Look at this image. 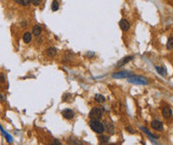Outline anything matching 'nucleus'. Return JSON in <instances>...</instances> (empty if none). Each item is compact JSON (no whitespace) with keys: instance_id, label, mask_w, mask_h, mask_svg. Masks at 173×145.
<instances>
[{"instance_id":"nucleus-10","label":"nucleus","mask_w":173,"mask_h":145,"mask_svg":"<svg viewBox=\"0 0 173 145\" xmlns=\"http://www.w3.org/2000/svg\"><path fill=\"white\" fill-rule=\"evenodd\" d=\"M23 41H24V43H26V44L30 43V42L32 41V34L30 33V32H25L24 35H23Z\"/></svg>"},{"instance_id":"nucleus-19","label":"nucleus","mask_w":173,"mask_h":145,"mask_svg":"<svg viewBox=\"0 0 173 145\" xmlns=\"http://www.w3.org/2000/svg\"><path fill=\"white\" fill-rule=\"evenodd\" d=\"M141 130H143V131H144L145 133H146V134H147V135H148V136H149V137H150V138H157V137H158V136H155V135L151 134L150 132H149V131L147 130V129L145 128V127H141Z\"/></svg>"},{"instance_id":"nucleus-13","label":"nucleus","mask_w":173,"mask_h":145,"mask_svg":"<svg viewBox=\"0 0 173 145\" xmlns=\"http://www.w3.org/2000/svg\"><path fill=\"white\" fill-rule=\"evenodd\" d=\"M133 59V57L132 56H129V57H125V58H123L121 61L119 62L118 64H117V66H123V65H125L126 63H129V61H131Z\"/></svg>"},{"instance_id":"nucleus-9","label":"nucleus","mask_w":173,"mask_h":145,"mask_svg":"<svg viewBox=\"0 0 173 145\" xmlns=\"http://www.w3.org/2000/svg\"><path fill=\"white\" fill-rule=\"evenodd\" d=\"M129 75V72H114L113 75H112V77L116 78H126L127 76Z\"/></svg>"},{"instance_id":"nucleus-26","label":"nucleus","mask_w":173,"mask_h":145,"mask_svg":"<svg viewBox=\"0 0 173 145\" xmlns=\"http://www.w3.org/2000/svg\"><path fill=\"white\" fill-rule=\"evenodd\" d=\"M3 100H4V98H3V96L0 95V101H3Z\"/></svg>"},{"instance_id":"nucleus-2","label":"nucleus","mask_w":173,"mask_h":145,"mask_svg":"<svg viewBox=\"0 0 173 145\" xmlns=\"http://www.w3.org/2000/svg\"><path fill=\"white\" fill-rule=\"evenodd\" d=\"M89 116L91 119H93V120H100L102 116V111H101V108H99V107H95V108H93L91 111H89Z\"/></svg>"},{"instance_id":"nucleus-17","label":"nucleus","mask_w":173,"mask_h":145,"mask_svg":"<svg viewBox=\"0 0 173 145\" xmlns=\"http://www.w3.org/2000/svg\"><path fill=\"white\" fill-rule=\"evenodd\" d=\"M15 1L23 6H27L30 2H33V0H15Z\"/></svg>"},{"instance_id":"nucleus-23","label":"nucleus","mask_w":173,"mask_h":145,"mask_svg":"<svg viewBox=\"0 0 173 145\" xmlns=\"http://www.w3.org/2000/svg\"><path fill=\"white\" fill-rule=\"evenodd\" d=\"M5 82V77L3 76L2 72H0V83H4Z\"/></svg>"},{"instance_id":"nucleus-14","label":"nucleus","mask_w":173,"mask_h":145,"mask_svg":"<svg viewBox=\"0 0 173 145\" xmlns=\"http://www.w3.org/2000/svg\"><path fill=\"white\" fill-rule=\"evenodd\" d=\"M99 139H100L101 144L106 145V144H107V143H108V136H106V135H101Z\"/></svg>"},{"instance_id":"nucleus-20","label":"nucleus","mask_w":173,"mask_h":145,"mask_svg":"<svg viewBox=\"0 0 173 145\" xmlns=\"http://www.w3.org/2000/svg\"><path fill=\"white\" fill-rule=\"evenodd\" d=\"M167 48L169 50L173 49V38H169L167 41Z\"/></svg>"},{"instance_id":"nucleus-3","label":"nucleus","mask_w":173,"mask_h":145,"mask_svg":"<svg viewBox=\"0 0 173 145\" xmlns=\"http://www.w3.org/2000/svg\"><path fill=\"white\" fill-rule=\"evenodd\" d=\"M127 81L129 83H134V84H146L147 81L146 78H141V77H136V76H131L127 78Z\"/></svg>"},{"instance_id":"nucleus-6","label":"nucleus","mask_w":173,"mask_h":145,"mask_svg":"<svg viewBox=\"0 0 173 145\" xmlns=\"http://www.w3.org/2000/svg\"><path fill=\"white\" fill-rule=\"evenodd\" d=\"M119 27L121 28V30L123 31H127L130 27V25H129V22L127 20H125V19H123V20H120V22H119Z\"/></svg>"},{"instance_id":"nucleus-21","label":"nucleus","mask_w":173,"mask_h":145,"mask_svg":"<svg viewBox=\"0 0 173 145\" xmlns=\"http://www.w3.org/2000/svg\"><path fill=\"white\" fill-rule=\"evenodd\" d=\"M156 70L157 72H159L161 76H165V72H166V71H165V69H163V68H160V67H156Z\"/></svg>"},{"instance_id":"nucleus-18","label":"nucleus","mask_w":173,"mask_h":145,"mask_svg":"<svg viewBox=\"0 0 173 145\" xmlns=\"http://www.w3.org/2000/svg\"><path fill=\"white\" fill-rule=\"evenodd\" d=\"M59 9V3H58V1L57 0H53V2H52V10L53 11H57Z\"/></svg>"},{"instance_id":"nucleus-25","label":"nucleus","mask_w":173,"mask_h":145,"mask_svg":"<svg viewBox=\"0 0 173 145\" xmlns=\"http://www.w3.org/2000/svg\"><path fill=\"white\" fill-rule=\"evenodd\" d=\"M125 129H126V130H127V131H129V133H133V132H134V130H132V129H131V127H130V126H127V127H125Z\"/></svg>"},{"instance_id":"nucleus-15","label":"nucleus","mask_w":173,"mask_h":145,"mask_svg":"<svg viewBox=\"0 0 173 145\" xmlns=\"http://www.w3.org/2000/svg\"><path fill=\"white\" fill-rule=\"evenodd\" d=\"M57 53V50L55 49V48H53V47H51V48H49L48 50H47V55L50 57H53L55 56Z\"/></svg>"},{"instance_id":"nucleus-1","label":"nucleus","mask_w":173,"mask_h":145,"mask_svg":"<svg viewBox=\"0 0 173 145\" xmlns=\"http://www.w3.org/2000/svg\"><path fill=\"white\" fill-rule=\"evenodd\" d=\"M89 127L92 128V130L94 132L98 134L104 133V131H105V125L100 121H98V120H92L89 122Z\"/></svg>"},{"instance_id":"nucleus-4","label":"nucleus","mask_w":173,"mask_h":145,"mask_svg":"<svg viewBox=\"0 0 173 145\" xmlns=\"http://www.w3.org/2000/svg\"><path fill=\"white\" fill-rule=\"evenodd\" d=\"M62 115H63V117H65L66 119H72L73 117L75 116V112L73 111L72 109L67 108V109H64L62 111Z\"/></svg>"},{"instance_id":"nucleus-5","label":"nucleus","mask_w":173,"mask_h":145,"mask_svg":"<svg viewBox=\"0 0 173 145\" xmlns=\"http://www.w3.org/2000/svg\"><path fill=\"white\" fill-rule=\"evenodd\" d=\"M151 126H152L153 129L158 130V131L163 130V124H162V122H160L159 120H153V121L151 122Z\"/></svg>"},{"instance_id":"nucleus-24","label":"nucleus","mask_w":173,"mask_h":145,"mask_svg":"<svg viewBox=\"0 0 173 145\" xmlns=\"http://www.w3.org/2000/svg\"><path fill=\"white\" fill-rule=\"evenodd\" d=\"M40 3H41V0H33V4L35 6L40 5Z\"/></svg>"},{"instance_id":"nucleus-12","label":"nucleus","mask_w":173,"mask_h":145,"mask_svg":"<svg viewBox=\"0 0 173 145\" xmlns=\"http://www.w3.org/2000/svg\"><path fill=\"white\" fill-rule=\"evenodd\" d=\"M32 33L35 35V36H39L40 34L42 33V28L40 25H36L33 27V30H32Z\"/></svg>"},{"instance_id":"nucleus-22","label":"nucleus","mask_w":173,"mask_h":145,"mask_svg":"<svg viewBox=\"0 0 173 145\" xmlns=\"http://www.w3.org/2000/svg\"><path fill=\"white\" fill-rule=\"evenodd\" d=\"M50 145H62V144H61V142H60L59 140L55 139V140H53V141L51 142Z\"/></svg>"},{"instance_id":"nucleus-11","label":"nucleus","mask_w":173,"mask_h":145,"mask_svg":"<svg viewBox=\"0 0 173 145\" xmlns=\"http://www.w3.org/2000/svg\"><path fill=\"white\" fill-rule=\"evenodd\" d=\"M68 143L69 145H82V142L78 140L77 138H74V137H70L68 140Z\"/></svg>"},{"instance_id":"nucleus-8","label":"nucleus","mask_w":173,"mask_h":145,"mask_svg":"<svg viewBox=\"0 0 173 145\" xmlns=\"http://www.w3.org/2000/svg\"><path fill=\"white\" fill-rule=\"evenodd\" d=\"M105 130L107 132V134L112 135V134L114 133V126H113V124L111 122H107L106 123V125L105 126Z\"/></svg>"},{"instance_id":"nucleus-16","label":"nucleus","mask_w":173,"mask_h":145,"mask_svg":"<svg viewBox=\"0 0 173 145\" xmlns=\"http://www.w3.org/2000/svg\"><path fill=\"white\" fill-rule=\"evenodd\" d=\"M95 101H98V102H100V103H102L104 101H106V98H105V96L101 95H95Z\"/></svg>"},{"instance_id":"nucleus-7","label":"nucleus","mask_w":173,"mask_h":145,"mask_svg":"<svg viewBox=\"0 0 173 145\" xmlns=\"http://www.w3.org/2000/svg\"><path fill=\"white\" fill-rule=\"evenodd\" d=\"M162 115H163L164 118H170L171 115H172V110L168 106H166V107H164L162 109Z\"/></svg>"}]
</instances>
